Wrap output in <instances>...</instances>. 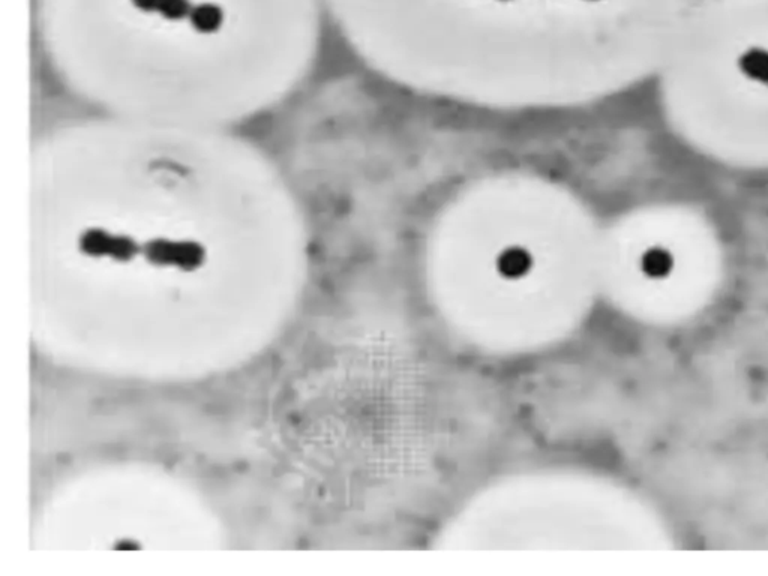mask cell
I'll list each match as a JSON object with an SVG mask.
<instances>
[{
  "mask_svg": "<svg viewBox=\"0 0 768 576\" xmlns=\"http://www.w3.org/2000/svg\"><path fill=\"white\" fill-rule=\"evenodd\" d=\"M609 281L651 314L687 317L707 306L726 275L714 219L693 201L659 198L624 210L603 237Z\"/></svg>",
  "mask_w": 768,
  "mask_h": 576,
  "instance_id": "3957f363",
  "label": "cell"
},
{
  "mask_svg": "<svg viewBox=\"0 0 768 576\" xmlns=\"http://www.w3.org/2000/svg\"><path fill=\"white\" fill-rule=\"evenodd\" d=\"M41 42L96 113L216 129L281 105L318 50L309 0H41Z\"/></svg>",
  "mask_w": 768,
  "mask_h": 576,
  "instance_id": "6da1fadb",
  "label": "cell"
},
{
  "mask_svg": "<svg viewBox=\"0 0 768 576\" xmlns=\"http://www.w3.org/2000/svg\"><path fill=\"white\" fill-rule=\"evenodd\" d=\"M654 83L663 123L693 155L768 173V0H693Z\"/></svg>",
  "mask_w": 768,
  "mask_h": 576,
  "instance_id": "7a4b0ae2",
  "label": "cell"
},
{
  "mask_svg": "<svg viewBox=\"0 0 768 576\" xmlns=\"http://www.w3.org/2000/svg\"><path fill=\"white\" fill-rule=\"evenodd\" d=\"M126 540H123V542H119L116 545V549H140V545H135L134 542L132 543H125Z\"/></svg>",
  "mask_w": 768,
  "mask_h": 576,
  "instance_id": "277c9868",
  "label": "cell"
}]
</instances>
